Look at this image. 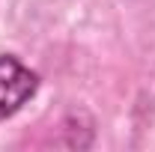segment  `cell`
<instances>
[{
    "instance_id": "cell-1",
    "label": "cell",
    "mask_w": 155,
    "mask_h": 152,
    "mask_svg": "<svg viewBox=\"0 0 155 152\" xmlns=\"http://www.w3.org/2000/svg\"><path fill=\"white\" fill-rule=\"evenodd\" d=\"M42 78L15 54H0V122L12 119L24 104L36 98Z\"/></svg>"
}]
</instances>
